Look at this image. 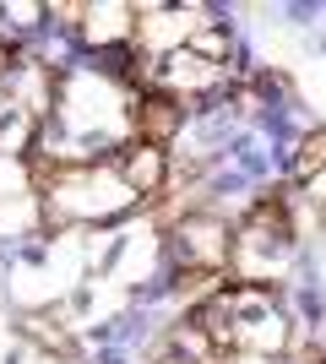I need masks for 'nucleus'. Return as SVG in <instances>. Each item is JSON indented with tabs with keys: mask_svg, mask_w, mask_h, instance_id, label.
<instances>
[{
	"mask_svg": "<svg viewBox=\"0 0 326 364\" xmlns=\"http://www.w3.org/2000/svg\"><path fill=\"white\" fill-rule=\"evenodd\" d=\"M169 125H174V104H163V98H153V104H147V131H153V136H163Z\"/></svg>",
	"mask_w": 326,
	"mask_h": 364,
	"instance_id": "nucleus-1",
	"label": "nucleus"
}]
</instances>
